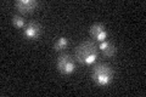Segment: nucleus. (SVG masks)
<instances>
[{
	"instance_id": "nucleus-1",
	"label": "nucleus",
	"mask_w": 146,
	"mask_h": 97,
	"mask_svg": "<svg viewBox=\"0 0 146 97\" xmlns=\"http://www.w3.org/2000/svg\"><path fill=\"white\" fill-rule=\"evenodd\" d=\"M74 59L80 64H86L90 66L96 62L99 56V50L98 45L93 40H85L79 45L74 48V52H73Z\"/></svg>"
},
{
	"instance_id": "nucleus-2",
	"label": "nucleus",
	"mask_w": 146,
	"mask_h": 97,
	"mask_svg": "<svg viewBox=\"0 0 146 97\" xmlns=\"http://www.w3.org/2000/svg\"><path fill=\"white\" fill-rule=\"evenodd\" d=\"M115 77V69L108 63H98L93 67L91 79L99 86H107L111 84Z\"/></svg>"
},
{
	"instance_id": "nucleus-3",
	"label": "nucleus",
	"mask_w": 146,
	"mask_h": 97,
	"mask_svg": "<svg viewBox=\"0 0 146 97\" xmlns=\"http://www.w3.org/2000/svg\"><path fill=\"white\" fill-rule=\"evenodd\" d=\"M56 68L62 75H71L77 71L76 59L68 52H60L56 58Z\"/></svg>"
},
{
	"instance_id": "nucleus-4",
	"label": "nucleus",
	"mask_w": 146,
	"mask_h": 97,
	"mask_svg": "<svg viewBox=\"0 0 146 97\" xmlns=\"http://www.w3.org/2000/svg\"><path fill=\"white\" fill-rule=\"evenodd\" d=\"M42 30H43V27L39 22L36 21H31L26 24L25 27V30H23V35L26 39L28 40H36L42 35Z\"/></svg>"
},
{
	"instance_id": "nucleus-5",
	"label": "nucleus",
	"mask_w": 146,
	"mask_h": 97,
	"mask_svg": "<svg viewBox=\"0 0 146 97\" xmlns=\"http://www.w3.org/2000/svg\"><path fill=\"white\" fill-rule=\"evenodd\" d=\"M39 6V1L38 0H17L15 3V7L18 10L20 13H32L34 12Z\"/></svg>"
},
{
	"instance_id": "nucleus-6",
	"label": "nucleus",
	"mask_w": 146,
	"mask_h": 97,
	"mask_svg": "<svg viewBox=\"0 0 146 97\" xmlns=\"http://www.w3.org/2000/svg\"><path fill=\"white\" fill-rule=\"evenodd\" d=\"M89 34H90V36L93 39H95L96 41H100V43L105 41L107 39V36H108V33H107L106 28H105V26L102 24V23H100V22L94 23V24L90 27Z\"/></svg>"
},
{
	"instance_id": "nucleus-7",
	"label": "nucleus",
	"mask_w": 146,
	"mask_h": 97,
	"mask_svg": "<svg viewBox=\"0 0 146 97\" xmlns=\"http://www.w3.org/2000/svg\"><path fill=\"white\" fill-rule=\"evenodd\" d=\"M99 49L101 50V52L105 57H112V56H115L117 52L116 45L113 44L112 41H108V40H105L102 43H100Z\"/></svg>"
},
{
	"instance_id": "nucleus-8",
	"label": "nucleus",
	"mask_w": 146,
	"mask_h": 97,
	"mask_svg": "<svg viewBox=\"0 0 146 97\" xmlns=\"http://www.w3.org/2000/svg\"><path fill=\"white\" fill-rule=\"evenodd\" d=\"M68 46V39L66 36H60L54 44V51L56 52H63L65 49H67Z\"/></svg>"
},
{
	"instance_id": "nucleus-9",
	"label": "nucleus",
	"mask_w": 146,
	"mask_h": 97,
	"mask_svg": "<svg viewBox=\"0 0 146 97\" xmlns=\"http://www.w3.org/2000/svg\"><path fill=\"white\" fill-rule=\"evenodd\" d=\"M12 24L16 27L18 29H22L26 27V21H25V17H22L21 15H13L12 16Z\"/></svg>"
}]
</instances>
